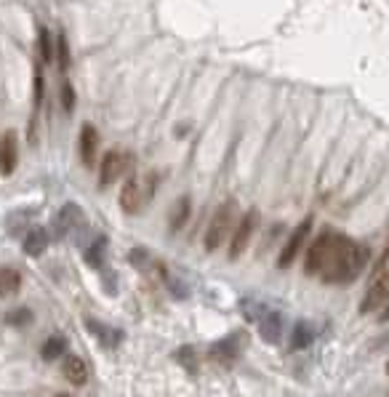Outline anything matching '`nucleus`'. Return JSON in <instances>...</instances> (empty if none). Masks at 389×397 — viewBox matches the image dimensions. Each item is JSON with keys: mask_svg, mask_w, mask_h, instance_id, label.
<instances>
[{"mask_svg": "<svg viewBox=\"0 0 389 397\" xmlns=\"http://www.w3.org/2000/svg\"><path fill=\"white\" fill-rule=\"evenodd\" d=\"M387 373H389V362H387Z\"/></svg>", "mask_w": 389, "mask_h": 397, "instance_id": "nucleus-30", "label": "nucleus"}, {"mask_svg": "<svg viewBox=\"0 0 389 397\" xmlns=\"http://www.w3.org/2000/svg\"><path fill=\"white\" fill-rule=\"evenodd\" d=\"M176 360L182 362L184 368L194 371V349H192V347H182L179 352H176Z\"/></svg>", "mask_w": 389, "mask_h": 397, "instance_id": "nucleus-26", "label": "nucleus"}, {"mask_svg": "<svg viewBox=\"0 0 389 397\" xmlns=\"http://www.w3.org/2000/svg\"><path fill=\"white\" fill-rule=\"evenodd\" d=\"M235 219H237V203L235 200H227L216 208V214L211 219V224L206 229V238H203V245L206 251H219L221 243L232 238L235 232Z\"/></svg>", "mask_w": 389, "mask_h": 397, "instance_id": "nucleus-3", "label": "nucleus"}, {"mask_svg": "<svg viewBox=\"0 0 389 397\" xmlns=\"http://www.w3.org/2000/svg\"><path fill=\"white\" fill-rule=\"evenodd\" d=\"M64 349H67L64 336H51L49 341L40 347V358L46 362H54V360H59V355H64Z\"/></svg>", "mask_w": 389, "mask_h": 397, "instance_id": "nucleus-20", "label": "nucleus"}, {"mask_svg": "<svg viewBox=\"0 0 389 397\" xmlns=\"http://www.w3.org/2000/svg\"><path fill=\"white\" fill-rule=\"evenodd\" d=\"M190 211H192V203H190V197H179L173 208H171V232H179V229L187 224V219H190Z\"/></svg>", "mask_w": 389, "mask_h": 397, "instance_id": "nucleus-18", "label": "nucleus"}, {"mask_svg": "<svg viewBox=\"0 0 389 397\" xmlns=\"http://www.w3.org/2000/svg\"><path fill=\"white\" fill-rule=\"evenodd\" d=\"M309 229H312V219L307 216L299 227L293 229L291 232V238H288V243H285V248H283V253H280V259H278V267H291L293 264V259L302 253V248H304V243H307V235H309Z\"/></svg>", "mask_w": 389, "mask_h": 397, "instance_id": "nucleus-8", "label": "nucleus"}, {"mask_svg": "<svg viewBox=\"0 0 389 397\" xmlns=\"http://www.w3.org/2000/svg\"><path fill=\"white\" fill-rule=\"evenodd\" d=\"M54 56L59 61L61 73H67L70 70V43H67L64 32H56V37H54Z\"/></svg>", "mask_w": 389, "mask_h": 397, "instance_id": "nucleus-19", "label": "nucleus"}, {"mask_svg": "<svg viewBox=\"0 0 389 397\" xmlns=\"http://www.w3.org/2000/svg\"><path fill=\"white\" fill-rule=\"evenodd\" d=\"M22 288V275L13 267H0V299H8Z\"/></svg>", "mask_w": 389, "mask_h": 397, "instance_id": "nucleus-16", "label": "nucleus"}, {"mask_svg": "<svg viewBox=\"0 0 389 397\" xmlns=\"http://www.w3.org/2000/svg\"><path fill=\"white\" fill-rule=\"evenodd\" d=\"M59 397H70V395H59Z\"/></svg>", "mask_w": 389, "mask_h": 397, "instance_id": "nucleus-29", "label": "nucleus"}, {"mask_svg": "<svg viewBox=\"0 0 389 397\" xmlns=\"http://www.w3.org/2000/svg\"><path fill=\"white\" fill-rule=\"evenodd\" d=\"M368 248L354 243L352 238L341 235L336 229H326L317 235L315 243L307 248L304 272L320 277L323 283H350L363 272L368 264Z\"/></svg>", "mask_w": 389, "mask_h": 397, "instance_id": "nucleus-1", "label": "nucleus"}, {"mask_svg": "<svg viewBox=\"0 0 389 397\" xmlns=\"http://www.w3.org/2000/svg\"><path fill=\"white\" fill-rule=\"evenodd\" d=\"M131 169V155L123 149H110L101 157V169H99V187H112L121 179L125 171Z\"/></svg>", "mask_w": 389, "mask_h": 397, "instance_id": "nucleus-4", "label": "nucleus"}, {"mask_svg": "<svg viewBox=\"0 0 389 397\" xmlns=\"http://www.w3.org/2000/svg\"><path fill=\"white\" fill-rule=\"evenodd\" d=\"M381 317H384V320H389V307L384 310V314H381Z\"/></svg>", "mask_w": 389, "mask_h": 397, "instance_id": "nucleus-28", "label": "nucleus"}, {"mask_svg": "<svg viewBox=\"0 0 389 397\" xmlns=\"http://www.w3.org/2000/svg\"><path fill=\"white\" fill-rule=\"evenodd\" d=\"M80 227H85V216H83V208L75 203H67L56 214V219H54V232H56L59 240L61 238H70Z\"/></svg>", "mask_w": 389, "mask_h": 397, "instance_id": "nucleus-6", "label": "nucleus"}, {"mask_svg": "<svg viewBox=\"0 0 389 397\" xmlns=\"http://www.w3.org/2000/svg\"><path fill=\"white\" fill-rule=\"evenodd\" d=\"M78 149H80V160H83L85 169H94L97 163V152H99V131L94 126L85 123L80 128V139H78Z\"/></svg>", "mask_w": 389, "mask_h": 397, "instance_id": "nucleus-11", "label": "nucleus"}, {"mask_svg": "<svg viewBox=\"0 0 389 397\" xmlns=\"http://www.w3.org/2000/svg\"><path fill=\"white\" fill-rule=\"evenodd\" d=\"M147 256H149V253H147V251H142V248H136V251H131V262H134L136 267H144L147 262H149V259H147Z\"/></svg>", "mask_w": 389, "mask_h": 397, "instance_id": "nucleus-27", "label": "nucleus"}, {"mask_svg": "<svg viewBox=\"0 0 389 397\" xmlns=\"http://www.w3.org/2000/svg\"><path fill=\"white\" fill-rule=\"evenodd\" d=\"M256 227H259V211H256V208H251V211H245L243 219L237 221L235 232H232V238H230V259H240V256H243V251L248 248L251 238H254Z\"/></svg>", "mask_w": 389, "mask_h": 397, "instance_id": "nucleus-5", "label": "nucleus"}, {"mask_svg": "<svg viewBox=\"0 0 389 397\" xmlns=\"http://www.w3.org/2000/svg\"><path fill=\"white\" fill-rule=\"evenodd\" d=\"M19 163V145H16V131H6L0 136V173L11 176Z\"/></svg>", "mask_w": 389, "mask_h": 397, "instance_id": "nucleus-10", "label": "nucleus"}, {"mask_svg": "<svg viewBox=\"0 0 389 397\" xmlns=\"http://www.w3.org/2000/svg\"><path fill=\"white\" fill-rule=\"evenodd\" d=\"M243 344H245L243 334H232V336L221 338V341H216V344L211 347V358L216 362H221V365H232V362L240 358Z\"/></svg>", "mask_w": 389, "mask_h": 397, "instance_id": "nucleus-9", "label": "nucleus"}, {"mask_svg": "<svg viewBox=\"0 0 389 397\" xmlns=\"http://www.w3.org/2000/svg\"><path fill=\"white\" fill-rule=\"evenodd\" d=\"M107 245H110V240L104 235H97L94 243L85 248V262L91 267H97V269H101L104 267V256H107Z\"/></svg>", "mask_w": 389, "mask_h": 397, "instance_id": "nucleus-17", "label": "nucleus"}, {"mask_svg": "<svg viewBox=\"0 0 389 397\" xmlns=\"http://www.w3.org/2000/svg\"><path fill=\"white\" fill-rule=\"evenodd\" d=\"M49 248V229L43 227H35L27 232L25 238V253L27 256H43Z\"/></svg>", "mask_w": 389, "mask_h": 397, "instance_id": "nucleus-15", "label": "nucleus"}, {"mask_svg": "<svg viewBox=\"0 0 389 397\" xmlns=\"http://www.w3.org/2000/svg\"><path fill=\"white\" fill-rule=\"evenodd\" d=\"M259 334L267 344H278L283 338V314L280 312H264L259 317Z\"/></svg>", "mask_w": 389, "mask_h": 397, "instance_id": "nucleus-12", "label": "nucleus"}, {"mask_svg": "<svg viewBox=\"0 0 389 397\" xmlns=\"http://www.w3.org/2000/svg\"><path fill=\"white\" fill-rule=\"evenodd\" d=\"M43 80H46V78H43V70H40V67H35V80H32V99H35V112L40 109V104H43V91H46V88H43Z\"/></svg>", "mask_w": 389, "mask_h": 397, "instance_id": "nucleus-24", "label": "nucleus"}, {"mask_svg": "<svg viewBox=\"0 0 389 397\" xmlns=\"http://www.w3.org/2000/svg\"><path fill=\"white\" fill-rule=\"evenodd\" d=\"M61 371H64V379L73 386H83L88 381V365L78 355H67L64 362H61Z\"/></svg>", "mask_w": 389, "mask_h": 397, "instance_id": "nucleus-13", "label": "nucleus"}, {"mask_svg": "<svg viewBox=\"0 0 389 397\" xmlns=\"http://www.w3.org/2000/svg\"><path fill=\"white\" fill-rule=\"evenodd\" d=\"M61 107H64V112H73L75 109V88L70 80H64L61 83Z\"/></svg>", "mask_w": 389, "mask_h": 397, "instance_id": "nucleus-25", "label": "nucleus"}, {"mask_svg": "<svg viewBox=\"0 0 389 397\" xmlns=\"http://www.w3.org/2000/svg\"><path fill=\"white\" fill-rule=\"evenodd\" d=\"M155 187H158V173H152V171L144 173V176H131L121 190V208L125 214L136 216L152 200Z\"/></svg>", "mask_w": 389, "mask_h": 397, "instance_id": "nucleus-2", "label": "nucleus"}, {"mask_svg": "<svg viewBox=\"0 0 389 397\" xmlns=\"http://www.w3.org/2000/svg\"><path fill=\"white\" fill-rule=\"evenodd\" d=\"M387 301H389V269H384V272L368 286V291H365V299L360 301V312L363 314L373 312V310H378V307L387 304Z\"/></svg>", "mask_w": 389, "mask_h": 397, "instance_id": "nucleus-7", "label": "nucleus"}, {"mask_svg": "<svg viewBox=\"0 0 389 397\" xmlns=\"http://www.w3.org/2000/svg\"><path fill=\"white\" fill-rule=\"evenodd\" d=\"M6 323H8V325H16V328H25V325L32 323V310H27V307L11 310V312L6 314Z\"/></svg>", "mask_w": 389, "mask_h": 397, "instance_id": "nucleus-23", "label": "nucleus"}, {"mask_svg": "<svg viewBox=\"0 0 389 397\" xmlns=\"http://www.w3.org/2000/svg\"><path fill=\"white\" fill-rule=\"evenodd\" d=\"M85 325H88V331H91V334L99 338V344H101V347L112 349V347H118V344L123 341V331H121V328H112V325L99 323V320H88Z\"/></svg>", "mask_w": 389, "mask_h": 397, "instance_id": "nucleus-14", "label": "nucleus"}, {"mask_svg": "<svg viewBox=\"0 0 389 397\" xmlns=\"http://www.w3.org/2000/svg\"><path fill=\"white\" fill-rule=\"evenodd\" d=\"M312 328L307 323H296V328H293V334H291V347L293 349H307L309 344H312Z\"/></svg>", "mask_w": 389, "mask_h": 397, "instance_id": "nucleus-21", "label": "nucleus"}, {"mask_svg": "<svg viewBox=\"0 0 389 397\" xmlns=\"http://www.w3.org/2000/svg\"><path fill=\"white\" fill-rule=\"evenodd\" d=\"M37 54H40V61L43 64H49L54 59V43H51V35L46 27H37Z\"/></svg>", "mask_w": 389, "mask_h": 397, "instance_id": "nucleus-22", "label": "nucleus"}]
</instances>
